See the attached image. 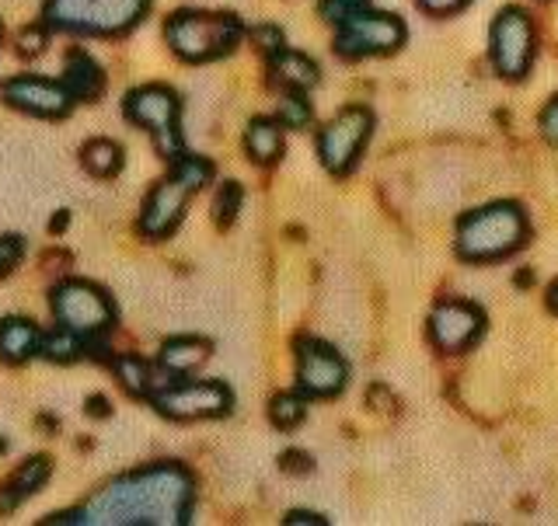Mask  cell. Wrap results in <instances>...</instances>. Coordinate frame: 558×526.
<instances>
[{
  "label": "cell",
  "instance_id": "obj_1",
  "mask_svg": "<svg viewBox=\"0 0 558 526\" xmlns=\"http://www.w3.org/2000/svg\"><path fill=\"white\" fill-rule=\"evenodd\" d=\"M196 505V481L182 464H150L109 481L81 510L52 516L74 526H182Z\"/></svg>",
  "mask_w": 558,
  "mask_h": 526
},
{
  "label": "cell",
  "instance_id": "obj_2",
  "mask_svg": "<svg viewBox=\"0 0 558 526\" xmlns=\"http://www.w3.org/2000/svg\"><path fill=\"white\" fill-rule=\"evenodd\" d=\"M209 179H214V164L199 154L182 150L171 161V171L147 192L144 209H140V234L147 241H168L179 231L189 199L196 196L203 185H209Z\"/></svg>",
  "mask_w": 558,
  "mask_h": 526
},
{
  "label": "cell",
  "instance_id": "obj_3",
  "mask_svg": "<svg viewBox=\"0 0 558 526\" xmlns=\"http://www.w3.org/2000/svg\"><path fill=\"white\" fill-rule=\"evenodd\" d=\"M527 213L517 203H488L458 220L453 248L464 261H499L527 241Z\"/></svg>",
  "mask_w": 558,
  "mask_h": 526
},
{
  "label": "cell",
  "instance_id": "obj_4",
  "mask_svg": "<svg viewBox=\"0 0 558 526\" xmlns=\"http://www.w3.org/2000/svg\"><path fill=\"white\" fill-rule=\"evenodd\" d=\"M241 17L231 11H174L165 22V42L185 63H214L241 42Z\"/></svg>",
  "mask_w": 558,
  "mask_h": 526
},
{
  "label": "cell",
  "instance_id": "obj_5",
  "mask_svg": "<svg viewBox=\"0 0 558 526\" xmlns=\"http://www.w3.org/2000/svg\"><path fill=\"white\" fill-rule=\"evenodd\" d=\"M147 11L150 0H46L43 17L57 32L116 39V35L133 32Z\"/></svg>",
  "mask_w": 558,
  "mask_h": 526
},
{
  "label": "cell",
  "instance_id": "obj_6",
  "mask_svg": "<svg viewBox=\"0 0 558 526\" xmlns=\"http://www.w3.org/2000/svg\"><path fill=\"white\" fill-rule=\"evenodd\" d=\"M122 112H126V119L133 122V126L150 133L154 147L165 161H174V157L185 150V144H182V101L171 87H165V84L136 87V91H130L126 101H122Z\"/></svg>",
  "mask_w": 558,
  "mask_h": 526
},
{
  "label": "cell",
  "instance_id": "obj_7",
  "mask_svg": "<svg viewBox=\"0 0 558 526\" xmlns=\"http://www.w3.org/2000/svg\"><path fill=\"white\" fill-rule=\"evenodd\" d=\"M52 318L60 328L74 331V335L95 342L98 335L116 328V304L101 286L87 283V279H63L60 286H52L49 296Z\"/></svg>",
  "mask_w": 558,
  "mask_h": 526
},
{
  "label": "cell",
  "instance_id": "obj_8",
  "mask_svg": "<svg viewBox=\"0 0 558 526\" xmlns=\"http://www.w3.org/2000/svg\"><path fill=\"white\" fill-rule=\"evenodd\" d=\"M405 46V22L388 11L360 8L345 14L336 32V52L342 60H363V57H388V52Z\"/></svg>",
  "mask_w": 558,
  "mask_h": 526
},
{
  "label": "cell",
  "instance_id": "obj_9",
  "mask_svg": "<svg viewBox=\"0 0 558 526\" xmlns=\"http://www.w3.org/2000/svg\"><path fill=\"white\" fill-rule=\"evenodd\" d=\"M534 49H537V35L531 14L510 4L496 14L493 32H488V57H493L496 74L506 81H523L534 63Z\"/></svg>",
  "mask_w": 558,
  "mask_h": 526
},
{
  "label": "cell",
  "instance_id": "obj_10",
  "mask_svg": "<svg viewBox=\"0 0 558 526\" xmlns=\"http://www.w3.org/2000/svg\"><path fill=\"white\" fill-rule=\"evenodd\" d=\"M154 408L174 423H196V418H223L234 408V391L220 380H174L150 394Z\"/></svg>",
  "mask_w": 558,
  "mask_h": 526
},
{
  "label": "cell",
  "instance_id": "obj_11",
  "mask_svg": "<svg viewBox=\"0 0 558 526\" xmlns=\"http://www.w3.org/2000/svg\"><path fill=\"white\" fill-rule=\"evenodd\" d=\"M371 133H374V112L363 109V105H349L336 119H328L318 133V157L325 171L331 174L353 171Z\"/></svg>",
  "mask_w": 558,
  "mask_h": 526
},
{
  "label": "cell",
  "instance_id": "obj_12",
  "mask_svg": "<svg viewBox=\"0 0 558 526\" xmlns=\"http://www.w3.org/2000/svg\"><path fill=\"white\" fill-rule=\"evenodd\" d=\"M349 383L345 359L322 339L296 342V391L304 397H336Z\"/></svg>",
  "mask_w": 558,
  "mask_h": 526
},
{
  "label": "cell",
  "instance_id": "obj_13",
  "mask_svg": "<svg viewBox=\"0 0 558 526\" xmlns=\"http://www.w3.org/2000/svg\"><path fill=\"white\" fill-rule=\"evenodd\" d=\"M0 95L11 105V109L35 115V119H66L74 109V95L66 91L63 81H49L39 74H17L11 77Z\"/></svg>",
  "mask_w": 558,
  "mask_h": 526
},
{
  "label": "cell",
  "instance_id": "obj_14",
  "mask_svg": "<svg viewBox=\"0 0 558 526\" xmlns=\"http://www.w3.org/2000/svg\"><path fill=\"white\" fill-rule=\"evenodd\" d=\"M485 331V314L468 301H444L429 314V339L440 353H464Z\"/></svg>",
  "mask_w": 558,
  "mask_h": 526
},
{
  "label": "cell",
  "instance_id": "obj_15",
  "mask_svg": "<svg viewBox=\"0 0 558 526\" xmlns=\"http://www.w3.org/2000/svg\"><path fill=\"white\" fill-rule=\"evenodd\" d=\"M49 475H52V461L49 457H43V453H39V457H28L4 485H0V516L14 513L17 505H25L49 481Z\"/></svg>",
  "mask_w": 558,
  "mask_h": 526
},
{
  "label": "cell",
  "instance_id": "obj_16",
  "mask_svg": "<svg viewBox=\"0 0 558 526\" xmlns=\"http://www.w3.org/2000/svg\"><path fill=\"white\" fill-rule=\"evenodd\" d=\"M43 331L28 318H4L0 321V363L22 366L32 356H39Z\"/></svg>",
  "mask_w": 558,
  "mask_h": 526
},
{
  "label": "cell",
  "instance_id": "obj_17",
  "mask_svg": "<svg viewBox=\"0 0 558 526\" xmlns=\"http://www.w3.org/2000/svg\"><path fill=\"white\" fill-rule=\"evenodd\" d=\"M63 84H66V91L74 95V101H95V98H101V91H105V74H101V66H98V60L95 57H87L84 49H74L66 57V63H63V77H60Z\"/></svg>",
  "mask_w": 558,
  "mask_h": 526
},
{
  "label": "cell",
  "instance_id": "obj_18",
  "mask_svg": "<svg viewBox=\"0 0 558 526\" xmlns=\"http://www.w3.org/2000/svg\"><path fill=\"white\" fill-rule=\"evenodd\" d=\"M209 359V342L196 339V335H179V339H168L157 353V363L168 377H189L196 374L199 366Z\"/></svg>",
  "mask_w": 558,
  "mask_h": 526
},
{
  "label": "cell",
  "instance_id": "obj_19",
  "mask_svg": "<svg viewBox=\"0 0 558 526\" xmlns=\"http://www.w3.org/2000/svg\"><path fill=\"white\" fill-rule=\"evenodd\" d=\"M244 150L255 164H276L283 157V122L269 115H255L244 130Z\"/></svg>",
  "mask_w": 558,
  "mask_h": 526
},
{
  "label": "cell",
  "instance_id": "obj_20",
  "mask_svg": "<svg viewBox=\"0 0 558 526\" xmlns=\"http://www.w3.org/2000/svg\"><path fill=\"white\" fill-rule=\"evenodd\" d=\"M269 66H272V77L283 87H290V91H311V87L322 81L318 63L307 60L304 52H293V49H279L269 60Z\"/></svg>",
  "mask_w": 558,
  "mask_h": 526
},
{
  "label": "cell",
  "instance_id": "obj_21",
  "mask_svg": "<svg viewBox=\"0 0 558 526\" xmlns=\"http://www.w3.org/2000/svg\"><path fill=\"white\" fill-rule=\"evenodd\" d=\"M112 374L122 383V391L130 397H150L157 391V380H154V366L147 359H140L133 353H122L112 359Z\"/></svg>",
  "mask_w": 558,
  "mask_h": 526
},
{
  "label": "cell",
  "instance_id": "obj_22",
  "mask_svg": "<svg viewBox=\"0 0 558 526\" xmlns=\"http://www.w3.org/2000/svg\"><path fill=\"white\" fill-rule=\"evenodd\" d=\"M122 161L126 157H122V147L116 139H87L81 147V164L92 179H116L122 171Z\"/></svg>",
  "mask_w": 558,
  "mask_h": 526
},
{
  "label": "cell",
  "instance_id": "obj_23",
  "mask_svg": "<svg viewBox=\"0 0 558 526\" xmlns=\"http://www.w3.org/2000/svg\"><path fill=\"white\" fill-rule=\"evenodd\" d=\"M87 348H92V342L57 325V331H49V335H43V342H39V356L49 359V363H63V366H66V363L84 359Z\"/></svg>",
  "mask_w": 558,
  "mask_h": 526
},
{
  "label": "cell",
  "instance_id": "obj_24",
  "mask_svg": "<svg viewBox=\"0 0 558 526\" xmlns=\"http://www.w3.org/2000/svg\"><path fill=\"white\" fill-rule=\"evenodd\" d=\"M269 418H272L276 429H296L307 418V397L301 391L276 394L269 401Z\"/></svg>",
  "mask_w": 558,
  "mask_h": 526
},
{
  "label": "cell",
  "instance_id": "obj_25",
  "mask_svg": "<svg viewBox=\"0 0 558 526\" xmlns=\"http://www.w3.org/2000/svg\"><path fill=\"white\" fill-rule=\"evenodd\" d=\"M279 122H283V130H307L311 119H314V109L307 101V91H283V98H279Z\"/></svg>",
  "mask_w": 558,
  "mask_h": 526
},
{
  "label": "cell",
  "instance_id": "obj_26",
  "mask_svg": "<svg viewBox=\"0 0 558 526\" xmlns=\"http://www.w3.org/2000/svg\"><path fill=\"white\" fill-rule=\"evenodd\" d=\"M241 203H244V188L238 182H223L217 188V199H214V220L217 227H231L241 213Z\"/></svg>",
  "mask_w": 558,
  "mask_h": 526
},
{
  "label": "cell",
  "instance_id": "obj_27",
  "mask_svg": "<svg viewBox=\"0 0 558 526\" xmlns=\"http://www.w3.org/2000/svg\"><path fill=\"white\" fill-rule=\"evenodd\" d=\"M49 46V25H25L22 32L14 35V52L22 60H35V57H43Z\"/></svg>",
  "mask_w": 558,
  "mask_h": 526
},
{
  "label": "cell",
  "instance_id": "obj_28",
  "mask_svg": "<svg viewBox=\"0 0 558 526\" xmlns=\"http://www.w3.org/2000/svg\"><path fill=\"white\" fill-rule=\"evenodd\" d=\"M25 258V237L22 234H0V279L11 276Z\"/></svg>",
  "mask_w": 558,
  "mask_h": 526
},
{
  "label": "cell",
  "instance_id": "obj_29",
  "mask_svg": "<svg viewBox=\"0 0 558 526\" xmlns=\"http://www.w3.org/2000/svg\"><path fill=\"white\" fill-rule=\"evenodd\" d=\"M252 39H255V46L266 52V57L272 60L279 49H287V39H283V32H279L276 25H258L255 32H252Z\"/></svg>",
  "mask_w": 558,
  "mask_h": 526
},
{
  "label": "cell",
  "instance_id": "obj_30",
  "mask_svg": "<svg viewBox=\"0 0 558 526\" xmlns=\"http://www.w3.org/2000/svg\"><path fill=\"white\" fill-rule=\"evenodd\" d=\"M371 0H322V17L325 22H342L345 14H353V11H360V8H366Z\"/></svg>",
  "mask_w": 558,
  "mask_h": 526
},
{
  "label": "cell",
  "instance_id": "obj_31",
  "mask_svg": "<svg viewBox=\"0 0 558 526\" xmlns=\"http://www.w3.org/2000/svg\"><path fill=\"white\" fill-rule=\"evenodd\" d=\"M537 126H541V136H545L551 147H558V95L545 105V109H541Z\"/></svg>",
  "mask_w": 558,
  "mask_h": 526
},
{
  "label": "cell",
  "instance_id": "obj_32",
  "mask_svg": "<svg viewBox=\"0 0 558 526\" xmlns=\"http://www.w3.org/2000/svg\"><path fill=\"white\" fill-rule=\"evenodd\" d=\"M279 467L290 470V475H307V470H311V457H307V453H301V450H290V453H283V457H279Z\"/></svg>",
  "mask_w": 558,
  "mask_h": 526
},
{
  "label": "cell",
  "instance_id": "obj_33",
  "mask_svg": "<svg viewBox=\"0 0 558 526\" xmlns=\"http://www.w3.org/2000/svg\"><path fill=\"white\" fill-rule=\"evenodd\" d=\"M415 4L426 14H453V11L468 8V0H415Z\"/></svg>",
  "mask_w": 558,
  "mask_h": 526
},
{
  "label": "cell",
  "instance_id": "obj_34",
  "mask_svg": "<svg viewBox=\"0 0 558 526\" xmlns=\"http://www.w3.org/2000/svg\"><path fill=\"white\" fill-rule=\"evenodd\" d=\"M287 526H325V516L318 513H287Z\"/></svg>",
  "mask_w": 558,
  "mask_h": 526
},
{
  "label": "cell",
  "instance_id": "obj_35",
  "mask_svg": "<svg viewBox=\"0 0 558 526\" xmlns=\"http://www.w3.org/2000/svg\"><path fill=\"white\" fill-rule=\"evenodd\" d=\"M109 397H101V394H95V397H87V415H95V418H109Z\"/></svg>",
  "mask_w": 558,
  "mask_h": 526
},
{
  "label": "cell",
  "instance_id": "obj_36",
  "mask_svg": "<svg viewBox=\"0 0 558 526\" xmlns=\"http://www.w3.org/2000/svg\"><path fill=\"white\" fill-rule=\"evenodd\" d=\"M548 307L558 314V283H551V286H548Z\"/></svg>",
  "mask_w": 558,
  "mask_h": 526
},
{
  "label": "cell",
  "instance_id": "obj_37",
  "mask_svg": "<svg viewBox=\"0 0 558 526\" xmlns=\"http://www.w3.org/2000/svg\"><path fill=\"white\" fill-rule=\"evenodd\" d=\"M66 220H70V217H66V209H60V217L52 220V231H63V227H66Z\"/></svg>",
  "mask_w": 558,
  "mask_h": 526
},
{
  "label": "cell",
  "instance_id": "obj_38",
  "mask_svg": "<svg viewBox=\"0 0 558 526\" xmlns=\"http://www.w3.org/2000/svg\"><path fill=\"white\" fill-rule=\"evenodd\" d=\"M4 450H8V443H4V440H0V453H4Z\"/></svg>",
  "mask_w": 558,
  "mask_h": 526
}]
</instances>
